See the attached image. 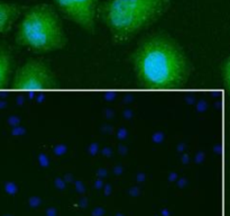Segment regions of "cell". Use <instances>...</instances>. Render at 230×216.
I'll list each match as a JSON object with an SVG mask.
<instances>
[{"label":"cell","mask_w":230,"mask_h":216,"mask_svg":"<svg viewBox=\"0 0 230 216\" xmlns=\"http://www.w3.org/2000/svg\"><path fill=\"white\" fill-rule=\"evenodd\" d=\"M138 87L145 90H177L191 75V63L179 42L166 33L144 37L131 53Z\"/></svg>","instance_id":"obj_1"},{"label":"cell","mask_w":230,"mask_h":216,"mask_svg":"<svg viewBox=\"0 0 230 216\" xmlns=\"http://www.w3.org/2000/svg\"><path fill=\"white\" fill-rule=\"evenodd\" d=\"M171 4L172 0H106L99 8V19L112 42L120 45L158 22Z\"/></svg>","instance_id":"obj_2"},{"label":"cell","mask_w":230,"mask_h":216,"mask_svg":"<svg viewBox=\"0 0 230 216\" xmlns=\"http://www.w3.org/2000/svg\"><path fill=\"white\" fill-rule=\"evenodd\" d=\"M15 41L20 47L36 53H52L64 49L68 37L57 9L50 4H36L24 10Z\"/></svg>","instance_id":"obj_3"},{"label":"cell","mask_w":230,"mask_h":216,"mask_svg":"<svg viewBox=\"0 0 230 216\" xmlns=\"http://www.w3.org/2000/svg\"><path fill=\"white\" fill-rule=\"evenodd\" d=\"M59 87L53 70L42 60H28L19 67L11 79L10 88L18 91L52 90Z\"/></svg>","instance_id":"obj_4"},{"label":"cell","mask_w":230,"mask_h":216,"mask_svg":"<svg viewBox=\"0 0 230 216\" xmlns=\"http://www.w3.org/2000/svg\"><path fill=\"white\" fill-rule=\"evenodd\" d=\"M57 11L84 32L93 34L99 19L100 0H52Z\"/></svg>","instance_id":"obj_5"},{"label":"cell","mask_w":230,"mask_h":216,"mask_svg":"<svg viewBox=\"0 0 230 216\" xmlns=\"http://www.w3.org/2000/svg\"><path fill=\"white\" fill-rule=\"evenodd\" d=\"M24 13V7L14 2L0 0V34H6L19 20Z\"/></svg>","instance_id":"obj_6"},{"label":"cell","mask_w":230,"mask_h":216,"mask_svg":"<svg viewBox=\"0 0 230 216\" xmlns=\"http://www.w3.org/2000/svg\"><path fill=\"white\" fill-rule=\"evenodd\" d=\"M13 56L9 51L0 46V90L7 89L11 83Z\"/></svg>","instance_id":"obj_7"},{"label":"cell","mask_w":230,"mask_h":216,"mask_svg":"<svg viewBox=\"0 0 230 216\" xmlns=\"http://www.w3.org/2000/svg\"><path fill=\"white\" fill-rule=\"evenodd\" d=\"M222 80H223L226 90L228 91L230 96V54L222 65Z\"/></svg>","instance_id":"obj_8"}]
</instances>
